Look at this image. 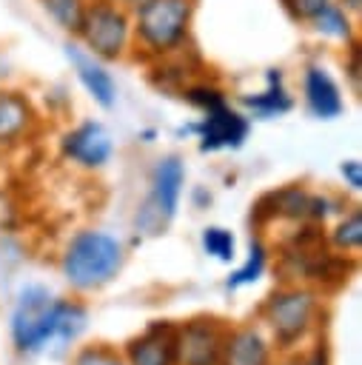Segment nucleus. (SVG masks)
Masks as SVG:
<instances>
[{
  "mask_svg": "<svg viewBox=\"0 0 362 365\" xmlns=\"http://www.w3.org/2000/svg\"><path fill=\"white\" fill-rule=\"evenodd\" d=\"M200 0H143L131 9L134 63H151L194 43Z\"/></svg>",
  "mask_w": 362,
  "mask_h": 365,
  "instance_id": "obj_1",
  "label": "nucleus"
},
{
  "mask_svg": "<svg viewBox=\"0 0 362 365\" xmlns=\"http://www.w3.org/2000/svg\"><path fill=\"white\" fill-rule=\"evenodd\" d=\"M123 242L105 231L83 228L77 231L60 259V271L77 291H94L111 282L123 268Z\"/></svg>",
  "mask_w": 362,
  "mask_h": 365,
  "instance_id": "obj_2",
  "label": "nucleus"
},
{
  "mask_svg": "<svg viewBox=\"0 0 362 365\" xmlns=\"http://www.w3.org/2000/svg\"><path fill=\"white\" fill-rule=\"evenodd\" d=\"M74 40L103 63L131 60L134 34H131V9L117 0H88L86 14Z\"/></svg>",
  "mask_w": 362,
  "mask_h": 365,
  "instance_id": "obj_3",
  "label": "nucleus"
},
{
  "mask_svg": "<svg viewBox=\"0 0 362 365\" xmlns=\"http://www.w3.org/2000/svg\"><path fill=\"white\" fill-rule=\"evenodd\" d=\"M182 188H185V163H182V157L180 154L160 157L151 168V177H148V194L137 205V214H134L137 231H143L148 237L162 234L171 225V220L177 217Z\"/></svg>",
  "mask_w": 362,
  "mask_h": 365,
  "instance_id": "obj_4",
  "label": "nucleus"
},
{
  "mask_svg": "<svg viewBox=\"0 0 362 365\" xmlns=\"http://www.w3.org/2000/svg\"><path fill=\"white\" fill-rule=\"evenodd\" d=\"M331 194H314L299 182H288L282 188L265 191L251 205V222L257 228L271 225L274 220H291V222H325L333 208Z\"/></svg>",
  "mask_w": 362,
  "mask_h": 365,
  "instance_id": "obj_5",
  "label": "nucleus"
},
{
  "mask_svg": "<svg viewBox=\"0 0 362 365\" xmlns=\"http://www.w3.org/2000/svg\"><path fill=\"white\" fill-rule=\"evenodd\" d=\"M180 134H194L197 137V148L202 154H217V151H237L245 145L248 134H251V117L231 106H214L208 111H200V120L185 123L180 128Z\"/></svg>",
  "mask_w": 362,
  "mask_h": 365,
  "instance_id": "obj_6",
  "label": "nucleus"
},
{
  "mask_svg": "<svg viewBox=\"0 0 362 365\" xmlns=\"http://www.w3.org/2000/svg\"><path fill=\"white\" fill-rule=\"evenodd\" d=\"M314 314H316V299L305 288L274 291L268 297V302L262 305V317L271 325L274 339H276L279 348L296 345L308 334V328L314 322Z\"/></svg>",
  "mask_w": 362,
  "mask_h": 365,
  "instance_id": "obj_7",
  "label": "nucleus"
},
{
  "mask_svg": "<svg viewBox=\"0 0 362 365\" xmlns=\"http://www.w3.org/2000/svg\"><path fill=\"white\" fill-rule=\"evenodd\" d=\"M60 157L80 171H100L114 157L111 131L100 120H80L60 137Z\"/></svg>",
  "mask_w": 362,
  "mask_h": 365,
  "instance_id": "obj_8",
  "label": "nucleus"
},
{
  "mask_svg": "<svg viewBox=\"0 0 362 365\" xmlns=\"http://www.w3.org/2000/svg\"><path fill=\"white\" fill-rule=\"evenodd\" d=\"M86 322H88L86 305H80L74 299H51L48 308L40 314L37 325L31 328L29 339L23 342L20 354H37V351L48 348L51 342L66 345V342H71L74 336L83 334Z\"/></svg>",
  "mask_w": 362,
  "mask_h": 365,
  "instance_id": "obj_9",
  "label": "nucleus"
},
{
  "mask_svg": "<svg viewBox=\"0 0 362 365\" xmlns=\"http://www.w3.org/2000/svg\"><path fill=\"white\" fill-rule=\"evenodd\" d=\"M225 328L214 317H197L174 334V365H222Z\"/></svg>",
  "mask_w": 362,
  "mask_h": 365,
  "instance_id": "obj_10",
  "label": "nucleus"
},
{
  "mask_svg": "<svg viewBox=\"0 0 362 365\" xmlns=\"http://www.w3.org/2000/svg\"><path fill=\"white\" fill-rule=\"evenodd\" d=\"M299 94H302V103H305V111L314 117V120H336L345 114V94H342V86L339 80L333 77V71L319 63V60H311L302 66V74H299Z\"/></svg>",
  "mask_w": 362,
  "mask_h": 365,
  "instance_id": "obj_11",
  "label": "nucleus"
},
{
  "mask_svg": "<svg viewBox=\"0 0 362 365\" xmlns=\"http://www.w3.org/2000/svg\"><path fill=\"white\" fill-rule=\"evenodd\" d=\"M63 54H66V60H68V66H71L80 88L94 100V106H100L103 111H111L117 106L120 88H117V80H114L108 63H103L94 54H88L74 37L66 40Z\"/></svg>",
  "mask_w": 362,
  "mask_h": 365,
  "instance_id": "obj_12",
  "label": "nucleus"
},
{
  "mask_svg": "<svg viewBox=\"0 0 362 365\" xmlns=\"http://www.w3.org/2000/svg\"><path fill=\"white\" fill-rule=\"evenodd\" d=\"M202 74H205V63H202V54L197 51L194 43H188L180 51H171V54H165L160 60L145 63L148 83L160 94H171V97H177L191 80H197Z\"/></svg>",
  "mask_w": 362,
  "mask_h": 365,
  "instance_id": "obj_13",
  "label": "nucleus"
},
{
  "mask_svg": "<svg viewBox=\"0 0 362 365\" xmlns=\"http://www.w3.org/2000/svg\"><path fill=\"white\" fill-rule=\"evenodd\" d=\"M40 125V114L31 97L20 88L0 86V151L23 145Z\"/></svg>",
  "mask_w": 362,
  "mask_h": 365,
  "instance_id": "obj_14",
  "label": "nucleus"
},
{
  "mask_svg": "<svg viewBox=\"0 0 362 365\" xmlns=\"http://www.w3.org/2000/svg\"><path fill=\"white\" fill-rule=\"evenodd\" d=\"M239 106L242 111L254 120H276V117H285L291 108H294V94L285 83V71L282 68H265V77H262V88L259 91H248V94H239Z\"/></svg>",
  "mask_w": 362,
  "mask_h": 365,
  "instance_id": "obj_15",
  "label": "nucleus"
},
{
  "mask_svg": "<svg viewBox=\"0 0 362 365\" xmlns=\"http://www.w3.org/2000/svg\"><path fill=\"white\" fill-rule=\"evenodd\" d=\"M174 334L171 322H151L140 336L128 342V365H174Z\"/></svg>",
  "mask_w": 362,
  "mask_h": 365,
  "instance_id": "obj_16",
  "label": "nucleus"
},
{
  "mask_svg": "<svg viewBox=\"0 0 362 365\" xmlns=\"http://www.w3.org/2000/svg\"><path fill=\"white\" fill-rule=\"evenodd\" d=\"M359 17H353L348 9H342L336 0H328L319 11H314L305 23V29L322 40V43H333L339 48H345L348 43L359 40Z\"/></svg>",
  "mask_w": 362,
  "mask_h": 365,
  "instance_id": "obj_17",
  "label": "nucleus"
},
{
  "mask_svg": "<svg viewBox=\"0 0 362 365\" xmlns=\"http://www.w3.org/2000/svg\"><path fill=\"white\" fill-rule=\"evenodd\" d=\"M222 365H271V348L251 325L228 331L222 345Z\"/></svg>",
  "mask_w": 362,
  "mask_h": 365,
  "instance_id": "obj_18",
  "label": "nucleus"
},
{
  "mask_svg": "<svg viewBox=\"0 0 362 365\" xmlns=\"http://www.w3.org/2000/svg\"><path fill=\"white\" fill-rule=\"evenodd\" d=\"M54 297L48 294V288L43 285H26L17 297V305H14V314H11V339H14V348L20 351L23 342L29 339L31 328L37 325L40 314L48 308Z\"/></svg>",
  "mask_w": 362,
  "mask_h": 365,
  "instance_id": "obj_19",
  "label": "nucleus"
},
{
  "mask_svg": "<svg viewBox=\"0 0 362 365\" xmlns=\"http://www.w3.org/2000/svg\"><path fill=\"white\" fill-rule=\"evenodd\" d=\"M37 6L51 20V26H57L66 37H74L80 29V20L86 14L88 0H37Z\"/></svg>",
  "mask_w": 362,
  "mask_h": 365,
  "instance_id": "obj_20",
  "label": "nucleus"
},
{
  "mask_svg": "<svg viewBox=\"0 0 362 365\" xmlns=\"http://www.w3.org/2000/svg\"><path fill=\"white\" fill-rule=\"evenodd\" d=\"M177 97H180V100H185L194 111H208V108H214V106L228 103V91H225L217 80H211L208 74H202V77L191 80V83H188Z\"/></svg>",
  "mask_w": 362,
  "mask_h": 365,
  "instance_id": "obj_21",
  "label": "nucleus"
},
{
  "mask_svg": "<svg viewBox=\"0 0 362 365\" xmlns=\"http://www.w3.org/2000/svg\"><path fill=\"white\" fill-rule=\"evenodd\" d=\"M265 259H268L265 245L254 237V240H251V245H248V259H245V265H239V268L228 277V288L234 291V288H242V285L257 282V279L262 277V271H265Z\"/></svg>",
  "mask_w": 362,
  "mask_h": 365,
  "instance_id": "obj_22",
  "label": "nucleus"
},
{
  "mask_svg": "<svg viewBox=\"0 0 362 365\" xmlns=\"http://www.w3.org/2000/svg\"><path fill=\"white\" fill-rule=\"evenodd\" d=\"M331 242L342 251H359V245H362V214H359V208H351L348 214H342V220L336 222V228L331 234Z\"/></svg>",
  "mask_w": 362,
  "mask_h": 365,
  "instance_id": "obj_23",
  "label": "nucleus"
},
{
  "mask_svg": "<svg viewBox=\"0 0 362 365\" xmlns=\"http://www.w3.org/2000/svg\"><path fill=\"white\" fill-rule=\"evenodd\" d=\"M234 248H237V242H234V234L228 228H222V225L202 228V251L208 257H214L219 262H231L234 259Z\"/></svg>",
  "mask_w": 362,
  "mask_h": 365,
  "instance_id": "obj_24",
  "label": "nucleus"
},
{
  "mask_svg": "<svg viewBox=\"0 0 362 365\" xmlns=\"http://www.w3.org/2000/svg\"><path fill=\"white\" fill-rule=\"evenodd\" d=\"M74 365H128L114 348L97 342V345H86L77 356H74Z\"/></svg>",
  "mask_w": 362,
  "mask_h": 365,
  "instance_id": "obj_25",
  "label": "nucleus"
},
{
  "mask_svg": "<svg viewBox=\"0 0 362 365\" xmlns=\"http://www.w3.org/2000/svg\"><path fill=\"white\" fill-rule=\"evenodd\" d=\"M342 68H345V80L351 83L353 94H359V88H362V46H359V40H353L342 48Z\"/></svg>",
  "mask_w": 362,
  "mask_h": 365,
  "instance_id": "obj_26",
  "label": "nucleus"
},
{
  "mask_svg": "<svg viewBox=\"0 0 362 365\" xmlns=\"http://www.w3.org/2000/svg\"><path fill=\"white\" fill-rule=\"evenodd\" d=\"M325 3H328V0H279L282 11H285L288 20L296 23V26H305L308 17H311L314 11H319Z\"/></svg>",
  "mask_w": 362,
  "mask_h": 365,
  "instance_id": "obj_27",
  "label": "nucleus"
},
{
  "mask_svg": "<svg viewBox=\"0 0 362 365\" xmlns=\"http://www.w3.org/2000/svg\"><path fill=\"white\" fill-rule=\"evenodd\" d=\"M339 177L348 185V191H353V194L362 191V163L359 160H342L339 163Z\"/></svg>",
  "mask_w": 362,
  "mask_h": 365,
  "instance_id": "obj_28",
  "label": "nucleus"
},
{
  "mask_svg": "<svg viewBox=\"0 0 362 365\" xmlns=\"http://www.w3.org/2000/svg\"><path fill=\"white\" fill-rule=\"evenodd\" d=\"M296 365H328V351H325V345L319 342V345H316L311 354H305Z\"/></svg>",
  "mask_w": 362,
  "mask_h": 365,
  "instance_id": "obj_29",
  "label": "nucleus"
},
{
  "mask_svg": "<svg viewBox=\"0 0 362 365\" xmlns=\"http://www.w3.org/2000/svg\"><path fill=\"white\" fill-rule=\"evenodd\" d=\"M336 3H339L342 9H348L353 17H359V14H362V0H336Z\"/></svg>",
  "mask_w": 362,
  "mask_h": 365,
  "instance_id": "obj_30",
  "label": "nucleus"
},
{
  "mask_svg": "<svg viewBox=\"0 0 362 365\" xmlns=\"http://www.w3.org/2000/svg\"><path fill=\"white\" fill-rule=\"evenodd\" d=\"M140 137H143V143H154L157 131H154V128H143V131H140Z\"/></svg>",
  "mask_w": 362,
  "mask_h": 365,
  "instance_id": "obj_31",
  "label": "nucleus"
},
{
  "mask_svg": "<svg viewBox=\"0 0 362 365\" xmlns=\"http://www.w3.org/2000/svg\"><path fill=\"white\" fill-rule=\"evenodd\" d=\"M117 3H123L125 9H134V6H137V3H143V0H117Z\"/></svg>",
  "mask_w": 362,
  "mask_h": 365,
  "instance_id": "obj_32",
  "label": "nucleus"
}]
</instances>
